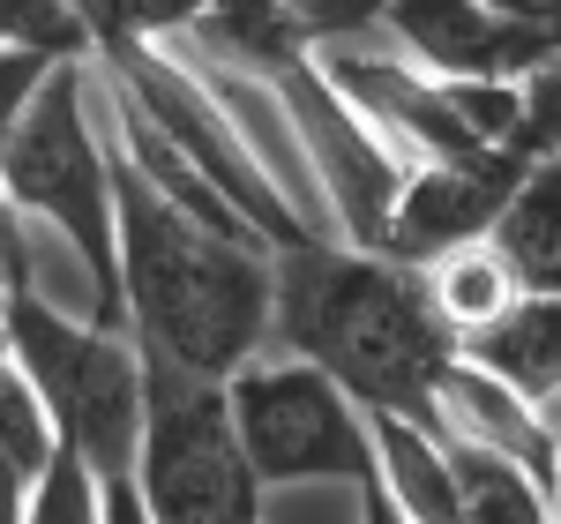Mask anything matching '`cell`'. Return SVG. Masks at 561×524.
Instances as JSON below:
<instances>
[{"instance_id": "cell-1", "label": "cell", "mask_w": 561, "mask_h": 524, "mask_svg": "<svg viewBox=\"0 0 561 524\" xmlns=\"http://www.w3.org/2000/svg\"><path fill=\"white\" fill-rule=\"evenodd\" d=\"M105 166H113L121 330L180 375L225 383L248 352L270 345V248L173 210L113 143Z\"/></svg>"}, {"instance_id": "cell-2", "label": "cell", "mask_w": 561, "mask_h": 524, "mask_svg": "<svg viewBox=\"0 0 561 524\" xmlns=\"http://www.w3.org/2000/svg\"><path fill=\"white\" fill-rule=\"evenodd\" d=\"M270 345L314 360L359 412H404L434 428V367L457 352L427 307L420 270L345 240L270 248Z\"/></svg>"}, {"instance_id": "cell-3", "label": "cell", "mask_w": 561, "mask_h": 524, "mask_svg": "<svg viewBox=\"0 0 561 524\" xmlns=\"http://www.w3.org/2000/svg\"><path fill=\"white\" fill-rule=\"evenodd\" d=\"M0 195L31 225H53L90 270V322L121 330V270H113V166L90 128L83 53L53 60L31 105L0 128Z\"/></svg>"}, {"instance_id": "cell-4", "label": "cell", "mask_w": 561, "mask_h": 524, "mask_svg": "<svg viewBox=\"0 0 561 524\" xmlns=\"http://www.w3.org/2000/svg\"><path fill=\"white\" fill-rule=\"evenodd\" d=\"M0 338H8V360L31 375V390L45 397L60 442L98 480L128 472L135 435H142V352L128 330L76 322L38 293V277H15L0 293Z\"/></svg>"}, {"instance_id": "cell-5", "label": "cell", "mask_w": 561, "mask_h": 524, "mask_svg": "<svg viewBox=\"0 0 561 524\" xmlns=\"http://www.w3.org/2000/svg\"><path fill=\"white\" fill-rule=\"evenodd\" d=\"M128 480L150 524H262V487L232 442L225 390L150 352H142V435H135Z\"/></svg>"}, {"instance_id": "cell-6", "label": "cell", "mask_w": 561, "mask_h": 524, "mask_svg": "<svg viewBox=\"0 0 561 524\" xmlns=\"http://www.w3.org/2000/svg\"><path fill=\"white\" fill-rule=\"evenodd\" d=\"M225 420L255 487L367 480V412L300 352H248L225 383Z\"/></svg>"}, {"instance_id": "cell-7", "label": "cell", "mask_w": 561, "mask_h": 524, "mask_svg": "<svg viewBox=\"0 0 561 524\" xmlns=\"http://www.w3.org/2000/svg\"><path fill=\"white\" fill-rule=\"evenodd\" d=\"M98 68L113 76V83L135 98V113L150 121V128L173 143L180 158L195 166V173L210 180L217 195L240 210V218L262 232V248H293V240H314L300 225V210L277 195V180L262 173L255 158H248V143L232 135V121L210 105V90L195 83L187 68H180L173 53H158L150 38H135V45H98Z\"/></svg>"}, {"instance_id": "cell-8", "label": "cell", "mask_w": 561, "mask_h": 524, "mask_svg": "<svg viewBox=\"0 0 561 524\" xmlns=\"http://www.w3.org/2000/svg\"><path fill=\"white\" fill-rule=\"evenodd\" d=\"M262 83L277 90V105H285V128H293V143H300V158H307V180L322 195L330 240L375 248L389 203H397V180H404V158L352 113V98L322 76L314 45L293 53V60H277Z\"/></svg>"}, {"instance_id": "cell-9", "label": "cell", "mask_w": 561, "mask_h": 524, "mask_svg": "<svg viewBox=\"0 0 561 524\" xmlns=\"http://www.w3.org/2000/svg\"><path fill=\"white\" fill-rule=\"evenodd\" d=\"M382 31L434 83H524L554 68V23L510 15L494 0H389Z\"/></svg>"}, {"instance_id": "cell-10", "label": "cell", "mask_w": 561, "mask_h": 524, "mask_svg": "<svg viewBox=\"0 0 561 524\" xmlns=\"http://www.w3.org/2000/svg\"><path fill=\"white\" fill-rule=\"evenodd\" d=\"M524 166H531V158H517V150H494V158H472V166H449V158L404 166L375 255L427 262V255H442V248H457V240H479L486 218L502 210V195L517 187Z\"/></svg>"}, {"instance_id": "cell-11", "label": "cell", "mask_w": 561, "mask_h": 524, "mask_svg": "<svg viewBox=\"0 0 561 524\" xmlns=\"http://www.w3.org/2000/svg\"><path fill=\"white\" fill-rule=\"evenodd\" d=\"M434 435L442 442H465V449H486V457H510L517 472L554 494V412H539L531 397H517L510 383H494L486 367H472L465 352H449L434 367Z\"/></svg>"}, {"instance_id": "cell-12", "label": "cell", "mask_w": 561, "mask_h": 524, "mask_svg": "<svg viewBox=\"0 0 561 524\" xmlns=\"http://www.w3.org/2000/svg\"><path fill=\"white\" fill-rule=\"evenodd\" d=\"M457 352L486 367L494 383L531 397L539 412H554L561 397V293H517L494 322H479L457 338Z\"/></svg>"}, {"instance_id": "cell-13", "label": "cell", "mask_w": 561, "mask_h": 524, "mask_svg": "<svg viewBox=\"0 0 561 524\" xmlns=\"http://www.w3.org/2000/svg\"><path fill=\"white\" fill-rule=\"evenodd\" d=\"M367 472L412 524H449V510H457L449 442L404 412H367Z\"/></svg>"}, {"instance_id": "cell-14", "label": "cell", "mask_w": 561, "mask_h": 524, "mask_svg": "<svg viewBox=\"0 0 561 524\" xmlns=\"http://www.w3.org/2000/svg\"><path fill=\"white\" fill-rule=\"evenodd\" d=\"M486 248L510 262L524 293H561V166L531 158L517 187L502 195V210L486 218Z\"/></svg>"}, {"instance_id": "cell-15", "label": "cell", "mask_w": 561, "mask_h": 524, "mask_svg": "<svg viewBox=\"0 0 561 524\" xmlns=\"http://www.w3.org/2000/svg\"><path fill=\"white\" fill-rule=\"evenodd\" d=\"M412 270H420L427 307L449 322V338H465V330H479V322H494V315L524 293L517 277H510V262L486 248V232H479V240H457V248H442V255H427V262H412Z\"/></svg>"}, {"instance_id": "cell-16", "label": "cell", "mask_w": 561, "mask_h": 524, "mask_svg": "<svg viewBox=\"0 0 561 524\" xmlns=\"http://www.w3.org/2000/svg\"><path fill=\"white\" fill-rule=\"evenodd\" d=\"M449 480H457L449 524H554V494L531 472H517L510 457H486V449L449 442Z\"/></svg>"}, {"instance_id": "cell-17", "label": "cell", "mask_w": 561, "mask_h": 524, "mask_svg": "<svg viewBox=\"0 0 561 524\" xmlns=\"http://www.w3.org/2000/svg\"><path fill=\"white\" fill-rule=\"evenodd\" d=\"M23 524H105V487L68 442H53V457L38 465L23 494Z\"/></svg>"}, {"instance_id": "cell-18", "label": "cell", "mask_w": 561, "mask_h": 524, "mask_svg": "<svg viewBox=\"0 0 561 524\" xmlns=\"http://www.w3.org/2000/svg\"><path fill=\"white\" fill-rule=\"evenodd\" d=\"M53 442H60V428H53L45 397L31 390V375L8 360V375H0V457H8L23 480H38V465L53 457Z\"/></svg>"}, {"instance_id": "cell-19", "label": "cell", "mask_w": 561, "mask_h": 524, "mask_svg": "<svg viewBox=\"0 0 561 524\" xmlns=\"http://www.w3.org/2000/svg\"><path fill=\"white\" fill-rule=\"evenodd\" d=\"M195 8L203 0H76V15H83L90 31V53L98 45H135V38H173V31H187L195 23Z\"/></svg>"}, {"instance_id": "cell-20", "label": "cell", "mask_w": 561, "mask_h": 524, "mask_svg": "<svg viewBox=\"0 0 561 524\" xmlns=\"http://www.w3.org/2000/svg\"><path fill=\"white\" fill-rule=\"evenodd\" d=\"M0 45H38V53H90V31L76 0H0Z\"/></svg>"}, {"instance_id": "cell-21", "label": "cell", "mask_w": 561, "mask_h": 524, "mask_svg": "<svg viewBox=\"0 0 561 524\" xmlns=\"http://www.w3.org/2000/svg\"><path fill=\"white\" fill-rule=\"evenodd\" d=\"M277 8L300 23L307 45H345V38L382 31V8H389V0H277Z\"/></svg>"}, {"instance_id": "cell-22", "label": "cell", "mask_w": 561, "mask_h": 524, "mask_svg": "<svg viewBox=\"0 0 561 524\" xmlns=\"http://www.w3.org/2000/svg\"><path fill=\"white\" fill-rule=\"evenodd\" d=\"M68 60V53H38V45H0V128L31 105V90L45 83V68Z\"/></svg>"}, {"instance_id": "cell-23", "label": "cell", "mask_w": 561, "mask_h": 524, "mask_svg": "<svg viewBox=\"0 0 561 524\" xmlns=\"http://www.w3.org/2000/svg\"><path fill=\"white\" fill-rule=\"evenodd\" d=\"M98 487H105V524H150V510H142L128 472H113V480H98Z\"/></svg>"}, {"instance_id": "cell-24", "label": "cell", "mask_w": 561, "mask_h": 524, "mask_svg": "<svg viewBox=\"0 0 561 524\" xmlns=\"http://www.w3.org/2000/svg\"><path fill=\"white\" fill-rule=\"evenodd\" d=\"M359 524H412V517H404V510L382 494V487H375V472L359 480Z\"/></svg>"}, {"instance_id": "cell-25", "label": "cell", "mask_w": 561, "mask_h": 524, "mask_svg": "<svg viewBox=\"0 0 561 524\" xmlns=\"http://www.w3.org/2000/svg\"><path fill=\"white\" fill-rule=\"evenodd\" d=\"M23 494H31V480L0 457V524H23Z\"/></svg>"}, {"instance_id": "cell-26", "label": "cell", "mask_w": 561, "mask_h": 524, "mask_svg": "<svg viewBox=\"0 0 561 524\" xmlns=\"http://www.w3.org/2000/svg\"><path fill=\"white\" fill-rule=\"evenodd\" d=\"M494 8H510V15H531V23H561V0H494Z\"/></svg>"}, {"instance_id": "cell-27", "label": "cell", "mask_w": 561, "mask_h": 524, "mask_svg": "<svg viewBox=\"0 0 561 524\" xmlns=\"http://www.w3.org/2000/svg\"><path fill=\"white\" fill-rule=\"evenodd\" d=\"M8 285H15V277H8V262H0V293H8Z\"/></svg>"}, {"instance_id": "cell-28", "label": "cell", "mask_w": 561, "mask_h": 524, "mask_svg": "<svg viewBox=\"0 0 561 524\" xmlns=\"http://www.w3.org/2000/svg\"><path fill=\"white\" fill-rule=\"evenodd\" d=\"M0 375H8V338H0Z\"/></svg>"}]
</instances>
